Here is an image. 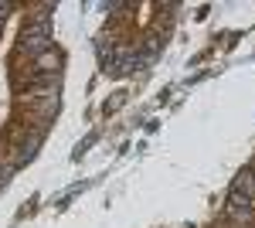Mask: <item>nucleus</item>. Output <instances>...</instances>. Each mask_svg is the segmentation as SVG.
<instances>
[{
  "mask_svg": "<svg viewBox=\"0 0 255 228\" xmlns=\"http://www.w3.org/2000/svg\"><path fill=\"white\" fill-rule=\"evenodd\" d=\"M225 218L235 228H255V205L242 194H228V205H225Z\"/></svg>",
  "mask_w": 255,
  "mask_h": 228,
  "instance_id": "f257e3e1",
  "label": "nucleus"
},
{
  "mask_svg": "<svg viewBox=\"0 0 255 228\" xmlns=\"http://www.w3.org/2000/svg\"><path fill=\"white\" fill-rule=\"evenodd\" d=\"M51 3H41L34 7V14H27V24H24V31L27 34H51Z\"/></svg>",
  "mask_w": 255,
  "mask_h": 228,
  "instance_id": "f03ea898",
  "label": "nucleus"
},
{
  "mask_svg": "<svg viewBox=\"0 0 255 228\" xmlns=\"http://www.w3.org/2000/svg\"><path fill=\"white\" fill-rule=\"evenodd\" d=\"M232 194H242V198H249V201L255 205V174L252 171L238 174L235 181H232Z\"/></svg>",
  "mask_w": 255,
  "mask_h": 228,
  "instance_id": "7ed1b4c3",
  "label": "nucleus"
}]
</instances>
